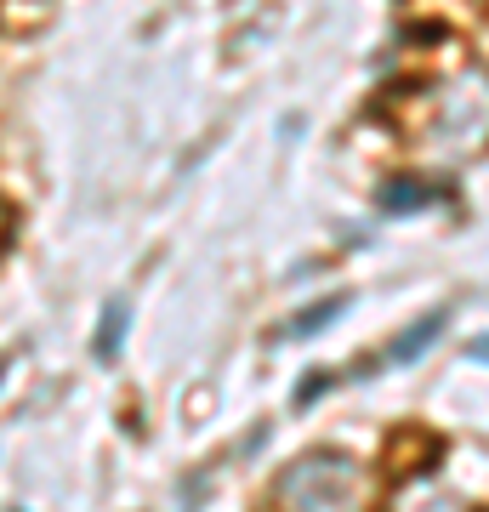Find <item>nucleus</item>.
I'll return each mask as SVG.
<instances>
[{"label":"nucleus","instance_id":"1","mask_svg":"<svg viewBox=\"0 0 489 512\" xmlns=\"http://www.w3.org/2000/svg\"><path fill=\"white\" fill-rule=\"evenodd\" d=\"M416 137L433 160H478L489 148V69L467 63V69L433 80L416 97Z\"/></svg>","mask_w":489,"mask_h":512},{"label":"nucleus","instance_id":"2","mask_svg":"<svg viewBox=\"0 0 489 512\" xmlns=\"http://www.w3.org/2000/svg\"><path fill=\"white\" fill-rule=\"evenodd\" d=\"M359 495H364V473L342 450H308L273 484L279 512H359Z\"/></svg>","mask_w":489,"mask_h":512},{"label":"nucleus","instance_id":"3","mask_svg":"<svg viewBox=\"0 0 489 512\" xmlns=\"http://www.w3.org/2000/svg\"><path fill=\"white\" fill-rule=\"evenodd\" d=\"M387 512H472V501L455 495L450 484H438L433 473H416V478H399V484H393Z\"/></svg>","mask_w":489,"mask_h":512},{"label":"nucleus","instance_id":"4","mask_svg":"<svg viewBox=\"0 0 489 512\" xmlns=\"http://www.w3.org/2000/svg\"><path fill=\"white\" fill-rule=\"evenodd\" d=\"M438 330H444V313H427V319H421V325L410 330V336H404L399 348L387 353V365H404V359H416V353H427V348H433V336H438Z\"/></svg>","mask_w":489,"mask_h":512},{"label":"nucleus","instance_id":"5","mask_svg":"<svg viewBox=\"0 0 489 512\" xmlns=\"http://www.w3.org/2000/svg\"><path fill=\"white\" fill-rule=\"evenodd\" d=\"M342 308H347V302H313L308 313H296V319H290V325H285V336H290V342H302L308 330L330 325V319H336V313H342Z\"/></svg>","mask_w":489,"mask_h":512},{"label":"nucleus","instance_id":"6","mask_svg":"<svg viewBox=\"0 0 489 512\" xmlns=\"http://www.w3.org/2000/svg\"><path fill=\"white\" fill-rule=\"evenodd\" d=\"M433 200H438V194H433V188H421V183H393L387 194H381L387 211H416V205H433Z\"/></svg>","mask_w":489,"mask_h":512},{"label":"nucleus","instance_id":"7","mask_svg":"<svg viewBox=\"0 0 489 512\" xmlns=\"http://www.w3.org/2000/svg\"><path fill=\"white\" fill-rule=\"evenodd\" d=\"M120 336H126V302H109V313H103V336H97V353L114 359V353H120Z\"/></svg>","mask_w":489,"mask_h":512},{"label":"nucleus","instance_id":"8","mask_svg":"<svg viewBox=\"0 0 489 512\" xmlns=\"http://www.w3.org/2000/svg\"><path fill=\"white\" fill-rule=\"evenodd\" d=\"M325 387H330V376H319V370H313L308 382H302V393H296V399H302V404H313L319 393H325Z\"/></svg>","mask_w":489,"mask_h":512},{"label":"nucleus","instance_id":"9","mask_svg":"<svg viewBox=\"0 0 489 512\" xmlns=\"http://www.w3.org/2000/svg\"><path fill=\"white\" fill-rule=\"evenodd\" d=\"M472 359H484V365H489V336H484V342H472Z\"/></svg>","mask_w":489,"mask_h":512}]
</instances>
